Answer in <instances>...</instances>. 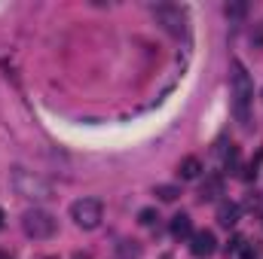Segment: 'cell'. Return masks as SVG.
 Masks as SVG:
<instances>
[{
	"instance_id": "obj_5",
	"label": "cell",
	"mask_w": 263,
	"mask_h": 259,
	"mask_svg": "<svg viewBox=\"0 0 263 259\" xmlns=\"http://www.w3.org/2000/svg\"><path fill=\"white\" fill-rule=\"evenodd\" d=\"M153 15H156V21L168 31V34H175V37H181L184 34V25H187V12L181 9V6H172V3H162V6H153Z\"/></svg>"
},
{
	"instance_id": "obj_10",
	"label": "cell",
	"mask_w": 263,
	"mask_h": 259,
	"mask_svg": "<svg viewBox=\"0 0 263 259\" xmlns=\"http://www.w3.org/2000/svg\"><path fill=\"white\" fill-rule=\"evenodd\" d=\"M172 238H193V220H190V213H178V217H172Z\"/></svg>"
},
{
	"instance_id": "obj_9",
	"label": "cell",
	"mask_w": 263,
	"mask_h": 259,
	"mask_svg": "<svg viewBox=\"0 0 263 259\" xmlns=\"http://www.w3.org/2000/svg\"><path fill=\"white\" fill-rule=\"evenodd\" d=\"M220 195H223V180H220L217 174L205 177V183L199 186V198H202V201H217Z\"/></svg>"
},
{
	"instance_id": "obj_4",
	"label": "cell",
	"mask_w": 263,
	"mask_h": 259,
	"mask_svg": "<svg viewBox=\"0 0 263 259\" xmlns=\"http://www.w3.org/2000/svg\"><path fill=\"white\" fill-rule=\"evenodd\" d=\"M101 217H104V204H101L98 198H80V201L70 204V220H73L80 229H86V232L98 229Z\"/></svg>"
},
{
	"instance_id": "obj_15",
	"label": "cell",
	"mask_w": 263,
	"mask_h": 259,
	"mask_svg": "<svg viewBox=\"0 0 263 259\" xmlns=\"http://www.w3.org/2000/svg\"><path fill=\"white\" fill-rule=\"evenodd\" d=\"M3 220H6V217H3V210H0V229H3Z\"/></svg>"
},
{
	"instance_id": "obj_14",
	"label": "cell",
	"mask_w": 263,
	"mask_h": 259,
	"mask_svg": "<svg viewBox=\"0 0 263 259\" xmlns=\"http://www.w3.org/2000/svg\"><path fill=\"white\" fill-rule=\"evenodd\" d=\"M245 12H248L245 3H227V15H230V18H242Z\"/></svg>"
},
{
	"instance_id": "obj_7",
	"label": "cell",
	"mask_w": 263,
	"mask_h": 259,
	"mask_svg": "<svg viewBox=\"0 0 263 259\" xmlns=\"http://www.w3.org/2000/svg\"><path fill=\"white\" fill-rule=\"evenodd\" d=\"M190 250H193V256H211V253L217 250V238H214V232H208V229L193 232V238H190Z\"/></svg>"
},
{
	"instance_id": "obj_2",
	"label": "cell",
	"mask_w": 263,
	"mask_h": 259,
	"mask_svg": "<svg viewBox=\"0 0 263 259\" xmlns=\"http://www.w3.org/2000/svg\"><path fill=\"white\" fill-rule=\"evenodd\" d=\"M9 180H12L15 195H22V198H28V201H46V198H52V186H49L43 177H37L34 171L22 168V165L12 168Z\"/></svg>"
},
{
	"instance_id": "obj_12",
	"label": "cell",
	"mask_w": 263,
	"mask_h": 259,
	"mask_svg": "<svg viewBox=\"0 0 263 259\" xmlns=\"http://www.w3.org/2000/svg\"><path fill=\"white\" fill-rule=\"evenodd\" d=\"M156 220H159V213H156V207H144V210L138 213V223H141V226H153Z\"/></svg>"
},
{
	"instance_id": "obj_3",
	"label": "cell",
	"mask_w": 263,
	"mask_h": 259,
	"mask_svg": "<svg viewBox=\"0 0 263 259\" xmlns=\"http://www.w3.org/2000/svg\"><path fill=\"white\" fill-rule=\"evenodd\" d=\"M22 229H25V235H28V238H34V241H46V238H52V235H55L59 220H55L49 210L34 207V210H25V213H22Z\"/></svg>"
},
{
	"instance_id": "obj_6",
	"label": "cell",
	"mask_w": 263,
	"mask_h": 259,
	"mask_svg": "<svg viewBox=\"0 0 263 259\" xmlns=\"http://www.w3.org/2000/svg\"><path fill=\"white\" fill-rule=\"evenodd\" d=\"M227 256L230 259H257L260 256V247H257V241H248V238H233L230 241V247H227Z\"/></svg>"
},
{
	"instance_id": "obj_8",
	"label": "cell",
	"mask_w": 263,
	"mask_h": 259,
	"mask_svg": "<svg viewBox=\"0 0 263 259\" xmlns=\"http://www.w3.org/2000/svg\"><path fill=\"white\" fill-rule=\"evenodd\" d=\"M239 204H233V201H220L217 204V223L223 226V229H233L236 223H239Z\"/></svg>"
},
{
	"instance_id": "obj_13",
	"label": "cell",
	"mask_w": 263,
	"mask_h": 259,
	"mask_svg": "<svg viewBox=\"0 0 263 259\" xmlns=\"http://www.w3.org/2000/svg\"><path fill=\"white\" fill-rule=\"evenodd\" d=\"M156 195H159L162 201H175V198L181 195V189H178V186H156Z\"/></svg>"
},
{
	"instance_id": "obj_1",
	"label": "cell",
	"mask_w": 263,
	"mask_h": 259,
	"mask_svg": "<svg viewBox=\"0 0 263 259\" xmlns=\"http://www.w3.org/2000/svg\"><path fill=\"white\" fill-rule=\"evenodd\" d=\"M230 92H233V113L242 125H251V104H254V82L242 61H233L230 76Z\"/></svg>"
},
{
	"instance_id": "obj_11",
	"label": "cell",
	"mask_w": 263,
	"mask_h": 259,
	"mask_svg": "<svg viewBox=\"0 0 263 259\" xmlns=\"http://www.w3.org/2000/svg\"><path fill=\"white\" fill-rule=\"evenodd\" d=\"M178 174H181V180H196L199 174H202V162H199L196 156H187L178 165Z\"/></svg>"
}]
</instances>
